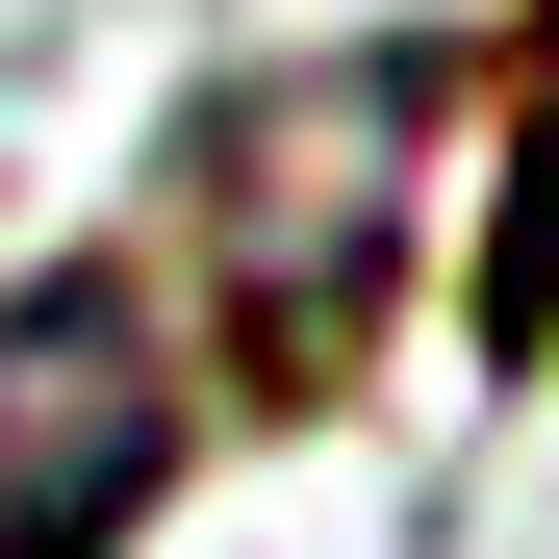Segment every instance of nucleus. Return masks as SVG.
<instances>
[{
    "label": "nucleus",
    "instance_id": "obj_1",
    "mask_svg": "<svg viewBox=\"0 0 559 559\" xmlns=\"http://www.w3.org/2000/svg\"><path fill=\"white\" fill-rule=\"evenodd\" d=\"M457 103L432 51H306L254 76V103L204 128V280H229V356L280 407L356 382V331H382V254H407V128Z\"/></svg>",
    "mask_w": 559,
    "mask_h": 559
},
{
    "label": "nucleus",
    "instance_id": "obj_2",
    "mask_svg": "<svg viewBox=\"0 0 559 559\" xmlns=\"http://www.w3.org/2000/svg\"><path fill=\"white\" fill-rule=\"evenodd\" d=\"M178 432H204V407H178V356H153V306H128L103 254L0 306V559H103V534H153Z\"/></svg>",
    "mask_w": 559,
    "mask_h": 559
},
{
    "label": "nucleus",
    "instance_id": "obj_3",
    "mask_svg": "<svg viewBox=\"0 0 559 559\" xmlns=\"http://www.w3.org/2000/svg\"><path fill=\"white\" fill-rule=\"evenodd\" d=\"M559 331V26H534V103H509V204H484V356Z\"/></svg>",
    "mask_w": 559,
    "mask_h": 559
}]
</instances>
